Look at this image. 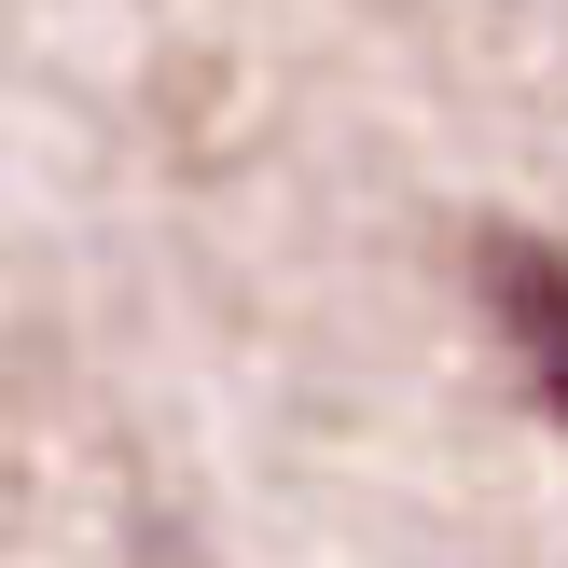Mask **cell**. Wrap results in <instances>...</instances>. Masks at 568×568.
I'll return each mask as SVG.
<instances>
[{"instance_id": "cell-1", "label": "cell", "mask_w": 568, "mask_h": 568, "mask_svg": "<svg viewBox=\"0 0 568 568\" xmlns=\"http://www.w3.org/2000/svg\"><path fill=\"white\" fill-rule=\"evenodd\" d=\"M471 292H486V320H499V347H514L527 403L568 430V250L527 236V222H486V236H471Z\"/></svg>"}]
</instances>
